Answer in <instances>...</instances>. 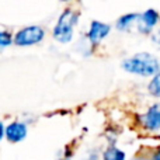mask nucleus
<instances>
[{"label": "nucleus", "mask_w": 160, "mask_h": 160, "mask_svg": "<svg viewBox=\"0 0 160 160\" xmlns=\"http://www.w3.org/2000/svg\"><path fill=\"white\" fill-rule=\"evenodd\" d=\"M122 69L132 75H139L143 78L155 76L160 72V63L153 55L148 52H139L122 62Z\"/></svg>", "instance_id": "1"}, {"label": "nucleus", "mask_w": 160, "mask_h": 160, "mask_svg": "<svg viewBox=\"0 0 160 160\" xmlns=\"http://www.w3.org/2000/svg\"><path fill=\"white\" fill-rule=\"evenodd\" d=\"M78 20H79V13L70 10V8L65 10L59 17L55 28H53V38L56 41L62 42V44L69 42L73 37V28L78 24Z\"/></svg>", "instance_id": "2"}, {"label": "nucleus", "mask_w": 160, "mask_h": 160, "mask_svg": "<svg viewBox=\"0 0 160 160\" xmlns=\"http://www.w3.org/2000/svg\"><path fill=\"white\" fill-rule=\"evenodd\" d=\"M44 37H45V31L41 27L30 25V27H25L22 30H20L16 34L14 42L18 47H28V45H34L41 42L44 39Z\"/></svg>", "instance_id": "3"}, {"label": "nucleus", "mask_w": 160, "mask_h": 160, "mask_svg": "<svg viewBox=\"0 0 160 160\" xmlns=\"http://www.w3.org/2000/svg\"><path fill=\"white\" fill-rule=\"evenodd\" d=\"M160 21V16L159 13L155 10V8H148L146 11L139 14V20L138 24H136V30L141 34H152V31L158 27Z\"/></svg>", "instance_id": "4"}, {"label": "nucleus", "mask_w": 160, "mask_h": 160, "mask_svg": "<svg viewBox=\"0 0 160 160\" xmlns=\"http://www.w3.org/2000/svg\"><path fill=\"white\" fill-rule=\"evenodd\" d=\"M110 31H111V27L108 24L94 20L90 24V30H88L87 38L93 45H97L110 34Z\"/></svg>", "instance_id": "5"}, {"label": "nucleus", "mask_w": 160, "mask_h": 160, "mask_svg": "<svg viewBox=\"0 0 160 160\" xmlns=\"http://www.w3.org/2000/svg\"><path fill=\"white\" fill-rule=\"evenodd\" d=\"M142 122H143V127L149 131L160 129V102L153 104L146 111V114L142 117Z\"/></svg>", "instance_id": "6"}, {"label": "nucleus", "mask_w": 160, "mask_h": 160, "mask_svg": "<svg viewBox=\"0 0 160 160\" xmlns=\"http://www.w3.org/2000/svg\"><path fill=\"white\" fill-rule=\"evenodd\" d=\"M4 133H6V138H7L8 142H13V143L21 142L22 139L27 136V127H25V124H22V122L14 121L4 128Z\"/></svg>", "instance_id": "7"}, {"label": "nucleus", "mask_w": 160, "mask_h": 160, "mask_svg": "<svg viewBox=\"0 0 160 160\" xmlns=\"http://www.w3.org/2000/svg\"><path fill=\"white\" fill-rule=\"evenodd\" d=\"M139 14L141 13H128L121 16L118 20H117L115 27L118 28L119 31H129L132 27H136L139 20Z\"/></svg>", "instance_id": "8"}, {"label": "nucleus", "mask_w": 160, "mask_h": 160, "mask_svg": "<svg viewBox=\"0 0 160 160\" xmlns=\"http://www.w3.org/2000/svg\"><path fill=\"white\" fill-rule=\"evenodd\" d=\"M102 160H125V153L115 146H110L102 153Z\"/></svg>", "instance_id": "9"}, {"label": "nucleus", "mask_w": 160, "mask_h": 160, "mask_svg": "<svg viewBox=\"0 0 160 160\" xmlns=\"http://www.w3.org/2000/svg\"><path fill=\"white\" fill-rule=\"evenodd\" d=\"M148 90H149L150 96L153 97H160V72H158L153 79L150 80L149 86H148Z\"/></svg>", "instance_id": "10"}, {"label": "nucleus", "mask_w": 160, "mask_h": 160, "mask_svg": "<svg viewBox=\"0 0 160 160\" xmlns=\"http://www.w3.org/2000/svg\"><path fill=\"white\" fill-rule=\"evenodd\" d=\"M11 35L7 31H0V47H8L11 44Z\"/></svg>", "instance_id": "11"}, {"label": "nucleus", "mask_w": 160, "mask_h": 160, "mask_svg": "<svg viewBox=\"0 0 160 160\" xmlns=\"http://www.w3.org/2000/svg\"><path fill=\"white\" fill-rule=\"evenodd\" d=\"M152 41L158 48H160V27L152 31Z\"/></svg>", "instance_id": "12"}, {"label": "nucleus", "mask_w": 160, "mask_h": 160, "mask_svg": "<svg viewBox=\"0 0 160 160\" xmlns=\"http://www.w3.org/2000/svg\"><path fill=\"white\" fill-rule=\"evenodd\" d=\"M153 160H160V149L156 150V153L153 155Z\"/></svg>", "instance_id": "13"}, {"label": "nucleus", "mask_w": 160, "mask_h": 160, "mask_svg": "<svg viewBox=\"0 0 160 160\" xmlns=\"http://www.w3.org/2000/svg\"><path fill=\"white\" fill-rule=\"evenodd\" d=\"M3 133H4V127H3V124L0 122V141H2V138H3Z\"/></svg>", "instance_id": "14"}, {"label": "nucleus", "mask_w": 160, "mask_h": 160, "mask_svg": "<svg viewBox=\"0 0 160 160\" xmlns=\"http://www.w3.org/2000/svg\"><path fill=\"white\" fill-rule=\"evenodd\" d=\"M62 2H68V0H62Z\"/></svg>", "instance_id": "15"}]
</instances>
